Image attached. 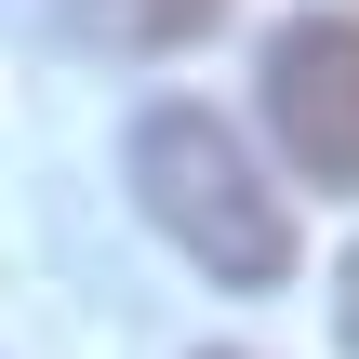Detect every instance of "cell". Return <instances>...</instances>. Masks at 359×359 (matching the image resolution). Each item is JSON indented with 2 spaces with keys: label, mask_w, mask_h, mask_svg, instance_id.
<instances>
[{
  "label": "cell",
  "mask_w": 359,
  "mask_h": 359,
  "mask_svg": "<svg viewBox=\"0 0 359 359\" xmlns=\"http://www.w3.org/2000/svg\"><path fill=\"white\" fill-rule=\"evenodd\" d=\"M133 200H147V226L187 253V266H213L226 293H280L293 280V213H280V187L253 173V147L213 120V107H147L133 120Z\"/></svg>",
  "instance_id": "cell-1"
},
{
  "label": "cell",
  "mask_w": 359,
  "mask_h": 359,
  "mask_svg": "<svg viewBox=\"0 0 359 359\" xmlns=\"http://www.w3.org/2000/svg\"><path fill=\"white\" fill-rule=\"evenodd\" d=\"M266 133L293 147L306 187L359 200V27L346 13H293L266 40Z\"/></svg>",
  "instance_id": "cell-2"
},
{
  "label": "cell",
  "mask_w": 359,
  "mask_h": 359,
  "mask_svg": "<svg viewBox=\"0 0 359 359\" xmlns=\"http://www.w3.org/2000/svg\"><path fill=\"white\" fill-rule=\"evenodd\" d=\"M53 13H67V40H93V53H187V40L226 27V0H53Z\"/></svg>",
  "instance_id": "cell-3"
},
{
  "label": "cell",
  "mask_w": 359,
  "mask_h": 359,
  "mask_svg": "<svg viewBox=\"0 0 359 359\" xmlns=\"http://www.w3.org/2000/svg\"><path fill=\"white\" fill-rule=\"evenodd\" d=\"M333 320H346V346H359V253H346V280H333Z\"/></svg>",
  "instance_id": "cell-4"
},
{
  "label": "cell",
  "mask_w": 359,
  "mask_h": 359,
  "mask_svg": "<svg viewBox=\"0 0 359 359\" xmlns=\"http://www.w3.org/2000/svg\"><path fill=\"white\" fill-rule=\"evenodd\" d=\"M213 359H240V346H213Z\"/></svg>",
  "instance_id": "cell-5"
}]
</instances>
